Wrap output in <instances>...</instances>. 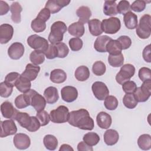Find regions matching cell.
<instances>
[{
  "instance_id": "cell-32",
  "label": "cell",
  "mask_w": 151,
  "mask_h": 151,
  "mask_svg": "<svg viewBox=\"0 0 151 151\" xmlns=\"http://www.w3.org/2000/svg\"><path fill=\"white\" fill-rule=\"evenodd\" d=\"M122 47L117 40H111L106 45V52L110 55H118L122 53Z\"/></svg>"
},
{
  "instance_id": "cell-17",
  "label": "cell",
  "mask_w": 151,
  "mask_h": 151,
  "mask_svg": "<svg viewBox=\"0 0 151 151\" xmlns=\"http://www.w3.org/2000/svg\"><path fill=\"white\" fill-rule=\"evenodd\" d=\"M1 111L4 117L15 120L16 115L19 111L14 108L11 102L6 101L1 104Z\"/></svg>"
},
{
  "instance_id": "cell-30",
  "label": "cell",
  "mask_w": 151,
  "mask_h": 151,
  "mask_svg": "<svg viewBox=\"0 0 151 151\" xmlns=\"http://www.w3.org/2000/svg\"><path fill=\"white\" fill-rule=\"evenodd\" d=\"M11 12V19L14 23H19L21 22V12L22 11L21 5L18 2H14L10 8Z\"/></svg>"
},
{
  "instance_id": "cell-16",
  "label": "cell",
  "mask_w": 151,
  "mask_h": 151,
  "mask_svg": "<svg viewBox=\"0 0 151 151\" xmlns=\"http://www.w3.org/2000/svg\"><path fill=\"white\" fill-rule=\"evenodd\" d=\"M14 28L8 24H3L0 25V42L2 44L8 43L12 38Z\"/></svg>"
},
{
  "instance_id": "cell-8",
  "label": "cell",
  "mask_w": 151,
  "mask_h": 151,
  "mask_svg": "<svg viewBox=\"0 0 151 151\" xmlns=\"http://www.w3.org/2000/svg\"><path fill=\"white\" fill-rule=\"evenodd\" d=\"M135 73V67L131 64L123 65L119 72L116 76L117 83L122 85L125 82L130 80Z\"/></svg>"
},
{
  "instance_id": "cell-4",
  "label": "cell",
  "mask_w": 151,
  "mask_h": 151,
  "mask_svg": "<svg viewBox=\"0 0 151 151\" xmlns=\"http://www.w3.org/2000/svg\"><path fill=\"white\" fill-rule=\"evenodd\" d=\"M151 17L149 14L143 15L136 28L137 36L141 39H147L151 34Z\"/></svg>"
},
{
  "instance_id": "cell-1",
  "label": "cell",
  "mask_w": 151,
  "mask_h": 151,
  "mask_svg": "<svg viewBox=\"0 0 151 151\" xmlns=\"http://www.w3.org/2000/svg\"><path fill=\"white\" fill-rule=\"evenodd\" d=\"M68 122L70 125L82 130H91L94 126L93 119L90 116L88 111L84 109L71 111Z\"/></svg>"
},
{
  "instance_id": "cell-43",
  "label": "cell",
  "mask_w": 151,
  "mask_h": 151,
  "mask_svg": "<svg viewBox=\"0 0 151 151\" xmlns=\"http://www.w3.org/2000/svg\"><path fill=\"white\" fill-rule=\"evenodd\" d=\"M119 104L117 98L113 96H108L105 99L104 105L105 107L109 110H115Z\"/></svg>"
},
{
  "instance_id": "cell-21",
  "label": "cell",
  "mask_w": 151,
  "mask_h": 151,
  "mask_svg": "<svg viewBox=\"0 0 151 151\" xmlns=\"http://www.w3.org/2000/svg\"><path fill=\"white\" fill-rule=\"evenodd\" d=\"M44 97L47 103L54 104L59 99L58 90L55 87H48L44 91Z\"/></svg>"
},
{
  "instance_id": "cell-44",
  "label": "cell",
  "mask_w": 151,
  "mask_h": 151,
  "mask_svg": "<svg viewBox=\"0 0 151 151\" xmlns=\"http://www.w3.org/2000/svg\"><path fill=\"white\" fill-rule=\"evenodd\" d=\"M13 86H11L5 81L0 84V96L2 97L7 98L9 97L13 91Z\"/></svg>"
},
{
  "instance_id": "cell-53",
  "label": "cell",
  "mask_w": 151,
  "mask_h": 151,
  "mask_svg": "<svg viewBox=\"0 0 151 151\" xmlns=\"http://www.w3.org/2000/svg\"><path fill=\"white\" fill-rule=\"evenodd\" d=\"M136 88V84L133 81L129 80L122 84V88L126 93H133Z\"/></svg>"
},
{
  "instance_id": "cell-28",
  "label": "cell",
  "mask_w": 151,
  "mask_h": 151,
  "mask_svg": "<svg viewBox=\"0 0 151 151\" xmlns=\"http://www.w3.org/2000/svg\"><path fill=\"white\" fill-rule=\"evenodd\" d=\"M66 79L67 74L61 69H54L50 73V80L54 83H63Z\"/></svg>"
},
{
  "instance_id": "cell-55",
  "label": "cell",
  "mask_w": 151,
  "mask_h": 151,
  "mask_svg": "<svg viewBox=\"0 0 151 151\" xmlns=\"http://www.w3.org/2000/svg\"><path fill=\"white\" fill-rule=\"evenodd\" d=\"M50 14H51L50 11L47 8H44L39 12L38 15L37 16V18L42 20L45 22L50 18V15H51Z\"/></svg>"
},
{
  "instance_id": "cell-11",
  "label": "cell",
  "mask_w": 151,
  "mask_h": 151,
  "mask_svg": "<svg viewBox=\"0 0 151 151\" xmlns=\"http://www.w3.org/2000/svg\"><path fill=\"white\" fill-rule=\"evenodd\" d=\"M91 90L95 97L99 100H104L109 94V90L105 83L96 81L91 86Z\"/></svg>"
},
{
  "instance_id": "cell-27",
  "label": "cell",
  "mask_w": 151,
  "mask_h": 151,
  "mask_svg": "<svg viewBox=\"0 0 151 151\" xmlns=\"http://www.w3.org/2000/svg\"><path fill=\"white\" fill-rule=\"evenodd\" d=\"M90 32L93 36H99L103 33L101 22L98 19H92L88 22Z\"/></svg>"
},
{
  "instance_id": "cell-58",
  "label": "cell",
  "mask_w": 151,
  "mask_h": 151,
  "mask_svg": "<svg viewBox=\"0 0 151 151\" xmlns=\"http://www.w3.org/2000/svg\"><path fill=\"white\" fill-rule=\"evenodd\" d=\"M77 150L78 151H93L92 146L88 145L84 141L80 142L77 145Z\"/></svg>"
},
{
  "instance_id": "cell-31",
  "label": "cell",
  "mask_w": 151,
  "mask_h": 151,
  "mask_svg": "<svg viewBox=\"0 0 151 151\" xmlns=\"http://www.w3.org/2000/svg\"><path fill=\"white\" fill-rule=\"evenodd\" d=\"M90 71L87 67L81 65L77 68L74 73L76 78L79 81H84L90 77Z\"/></svg>"
},
{
  "instance_id": "cell-14",
  "label": "cell",
  "mask_w": 151,
  "mask_h": 151,
  "mask_svg": "<svg viewBox=\"0 0 151 151\" xmlns=\"http://www.w3.org/2000/svg\"><path fill=\"white\" fill-rule=\"evenodd\" d=\"M25 48L21 42H15L12 44L8 49V54L12 60H19L24 54Z\"/></svg>"
},
{
  "instance_id": "cell-59",
  "label": "cell",
  "mask_w": 151,
  "mask_h": 151,
  "mask_svg": "<svg viewBox=\"0 0 151 151\" xmlns=\"http://www.w3.org/2000/svg\"><path fill=\"white\" fill-rule=\"evenodd\" d=\"M60 151H73L74 149L70 146L69 145L67 144H63L61 146V147L59 149Z\"/></svg>"
},
{
  "instance_id": "cell-19",
  "label": "cell",
  "mask_w": 151,
  "mask_h": 151,
  "mask_svg": "<svg viewBox=\"0 0 151 151\" xmlns=\"http://www.w3.org/2000/svg\"><path fill=\"white\" fill-rule=\"evenodd\" d=\"M40 71V67L39 66L29 63L26 65L25 69L21 74V76L31 81L37 78Z\"/></svg>"
},
{
  "instance_id": "cell-54",
  "label": "cell",
  "mask_w": 151,
  "mask_h": 151,
  "mask_svg": "<svg viewBox=\"0 0 151 151\" xmlns=\"http://www.w3.org/2000/svg\"><path fill=\"white\" fill-rule=\"evenodd\" d=\"M117 40L119 42L122 50H126L131 46L132 40L128 36L122 35L119 37Z\"/></svg>"
},
{
  "instance_id": "cell-33",
  "label": "cell",
  "mask_w": 151,
  "mask_h": 151,
  "mask_svg": "<svg viewBox=\"0 0 151 151\" xmlns=\"http://www.w3.org/2000/svg\"><path fill=\"white\" fill-rule=\"evenodd\" d=\"M103 12L107 16L117 15V4L115 1H106L103 6Z\"/></svg>"
},
{
  "instance_id": "cell-48",
  "label": "cell",
  "mask_w": 151,
  "mask_h": 151,
  "mask_svg": "<svg viewBox=\"0 0 151 151\" xmlns=\"http://www.w3.org/2000/svg\"><path fill=\"white\" fill-rule=\"evenodd\" d=\"M21 74H19L17 72H11L8 73L5 78V82L11 86H12L13 87L15 86V84L17 81V80L20 77Z\"/></svg>"
},
{
  "instance_id": "cell-3",
  "label": "cell",
  "mask_w": 151,
  "mask_h": 151,
  "mask_svg": "<svg viewBox=\"0 0 151 151\" xmlns=\"http://www.w3.org/2000/svg\"><path fill=\"white\" fill-rule=\"evenodd\" d=\"M67 27L66 24L61 21L54 22L51 27V31L48 35V41L51 44L61 42L63 40L64 34L67 31Z\"/></svg>"
},
{
  "instance_id": "cell-51",
  "label": "cell",
  "mask_w": 151,
  "mask_h": 151,
  "mask_svg": "<svg viewBox=\"0 0 151 151\" xmlns=\"http://www.w3.org/2000/svg\"><path fill=\"white\" fill-rule=\"evenodd\" d=\"M47 59H54L58 56V51L56 46L54 44H50L48 49L44 52Z\"/></svg>"
},
{
  "instance_id": "cell-26",
  "label": "cell",
  "mask_w": 151,
  "mask_h": 151,
  "mask_svg": "<svg viewBox=\"0 0 151 151\" xmlns=\"http://www.w3.org/2000/svg\"><path fill=\"white\" fill-rule=\"evenodd\" d=\"M76 14L79 18L78 21L84 24L88 22L91 16V11L88 6H81L77 9Z\"/></svg>"
},
{
  "instance_id": "cell-12",
  "label": "cell",
  "mask_w": 151,
  "mask_h": 151,
  "mask_svg": "<svg viewBox=\"0 0 151 151\" xmlns=\"http://www.w3.org/2000/svg\"><path fill=\"white\" fill-rule=\"evenodd\" d=\"M17 132V126L12 119L1 121V137H5L14 135Z\"/></svg>"
},
{
  "instance_id": "cell-41",
  "label": "cell",
  "mask_w": 151,
  "mask_h": 151,
  "mask_svg": "<svg viewBox=\"0 0 151 151\" xmlns=\"http://www.w3.org/2000/svg\"><path fill=\"white\" fill-rule=\"evenodd\" d=\"M92 71L93 74H94L96 76H103L106 71V65L101 61H97L93 65Z\"/></svg>"
},
{
  "instance_id": "cell-5",
  "label": "cell",
  "mask_w": 151,
  "mask_h": 151,
  "mask_svg": "<svg viewBox=\"0 0 151 151\" xmlns=\"http://www.w3.org/2000/svg\"><path fill=\"white\" fill-rule=\"evenodd\" d=\"M68 109L63 105L58 106L50 113V120L54 123H64L68 122L69 117Z\"/></svg>"
},
{
  "instance_id": "cell-38",
  "label": "cell",
  "mask_w": 151,
  "mask_h": 151,
  "mask_svg": "<svg viewBox=\"0 0 151 151\" xmlns=\"http://www.w3.org/2000/svg\"><path fill=\"white\" fill-rule=\"evenodd\" d=\"M100 139V136L94 132H88L85 134L83 137V141L91 146L96 145L99 142Z\"/></svg>"
},
{
  "instance_id": "cell-20",
  "label": "cell",
  "mask_w": 151,
  "mask_h": 151,
  "mask_svg": "<svg viewBox=\"0 0 151 151\" xmlns=\"http://www.w3.org/2000/svg\"><path fill=\"white\" fill-rule=\"evenodd\" d=\"M96 122L101 129H107L111 126L112 119L109 114L104 111H101L97 115Z\"/></svg>"
},
{
  "instance_id": "cell-37",
  "label": "cell",
  "mask_w": 151,
  "mask_h": 151,
  "mask_svg": "<svg viewBox=\"0 0 151 151\" xmlns=\"http://www.w3.org/2000/svg\"><path fill=\"white\" fill-rule=\"evenodd\" d=\"M29 60L34 65H38L41 64L45 61V54L42 51L34 50L30 54Z\"/></svg>"
},
{
  "instance_id": "cell-15",
  "label": "cell",
  "mask_w": 151,
  "mask_h": 151,
  "mask_svg": "<svg viewBox=\"0 0 151 151\" xmlns=\"http://www.w3.org/2000/svg\"><path fill=\"white\" fill-rule=\"evenodd\" d=\"M62 99L67 103L75 101L78 97V91L76 87L71 86L64 87L61 90Z\"/></svg>"
},
{
  "instance_id": "cell-2",
  "label": "cell",
  "mask_w": 151,
  "mask_h": 151,
  "mask_svg": "<svg viewBox=\"0 0 151 151\" xmlns=\"http://www.w3.org/2000/svg\"><path fill=\"white\" fill-rule=\"evenodd\" d=\"M19 125L28 131L34 132L37 131L40 126V123L36 116H30L28 113L18 111L15 119Z\"/></svg>"
},
{
  "instance_id": "cell-39",
  "label": "cell",
  "mask_w": 151,
  "mask_h": 151,
  "mask_svg": "<svg viewBox=\"0 0 151 151\" xmlns=\"http://www.w3.org/2000/svg\"><path fill=\"white\" fill-rule=\"evenodd\" d=\"M123 103L127 109H133L136 107L138 102L136 101L133 93H126L123 98Z\"/></svg>"
},
{
  "instance_id": "cell-36",
  "label": "cell",
  "mask_w": 151,
  "mask_h": 151,
  "mask_svg": "<svg viewBox=\"0 0 151 151\" xmlns=\"http://www.w3.org/2000/svg\"><path fill=\"white\" fill-rule=\"evenodd\" d=\"M43 143L45 148L50 150H54L58 146L57 139L52 134H47L44 137Z\"/></svg>"
},
{
  "instance_id": "cell-50",
  "label": "cell",
  "mask_w": 151,
  "mask_h": 151,
  "mask_svg": "<svg viewBox=\"0 0 151 151\" xmlns=\"http://www.w3.org/2000/svg\"><path fill=\"white\" fill-rule=\"evenodd\" d=\"M138 76L142 81L151 80V70L147 67H142L139 70Z\"/></svg>"
},
{
  "instance_id": "cell-35",
  "label": "cell",
  "mask_w": 151,
  "mask_h": 151,
  "mask_svg": "<svg viewBox=\"0 0 151 151\" xmlns=\"http://www.w3.org/2000/svg\"><path fill=\"white\" fill-rule=\"evenodd\" d=\"M137 145L140 149L144 150H149L151 148V136L149 134L140 135L137 139Z\"/></svg>"
},
{
  "instance_id": "cell-47",
  "label": "cell",
  "mask_w": 151,
  "mask_h": 151,
  "mask_svg": "<svg viewBox=\"0 0 151 151\" xmlns=\"http://www.w3.org/2000/svg\"><path fill=\"white\" fill-rule=\"evenodd\" d=\"M57 48L58 51V56L57 57L63 58H65L69 52V49L65 44L64 42H58L55 44Z\"/></svg>"
},
{
  "instance_id": "cell-18",
  "label": "cell",
  "mask_w": 151,
  "mask_h": 151,
  "mask_svg": "<svg viewBox=\"0 0 151 151\" xmlns=\"http://www.w3.org/2000/svg\"><path fill=\"white\" fill-rule=\"evenodd\" d=\"M70 2V1L67 0H49L46 2L45 8H47L51 14H55L68 5Z\"/></svg>"
},
{
  "instance_id": "cell-45",
  "label": "cell",
  "mask_w": 151,
  "mask_h": 151,
  "mask_svg": "<svg viewBox=\"0 0 151 151\" xmlns=\"http://www.w3.org/2000/svg\"><path fill=\"white\" fill-rule=\"evenodd\" d=\"M69 46L71 50L73 51H78L83 47V41L81 38L75 37L71 38L68 42Z\"/></svg>"
},
{
  "instance_id": "cell-10",
  "label": "cell",
  "mask_w": 151,
  "mask_h": 151,
  "mask_svg": "<svg viewBox=\"0 0 151 151\" xmlns=\"http://www.w3.org/2000/svg\"><path fill=\"white\" fill-rule=\"evenodd\" d=\"M27 93L30 96L31 105L34 109L37 112L43 110L45 107L47 103L44 97L33 89H30Z\"/></svg>"
},
{
  "instance_id": "cell-49",
  "label": "cell",
  "mask_w": 151,
  "mask_h": 151,
  "mask_svg": "<svg viewBox=\"0 0 151 151\" xmlns=\"http://www.w3.org/2000/svg\"><path fill=\"white\" fill-rule=\"evenodd\" d=\"M130 5L129 1L123 0L120 1L118 5H117V13L121 14H124L126 12L130 11Z\"/></svg>"
},
{
  "instance_id": "cell-9",
  "label": "cell",
  "mask_w": 151,
  "mask_h": 151,
  "mask_svg": "<svg viewBox=\"0 0 151 151\" xmlns=\"http://www.w3.org/2000/svg\"><path fill=\"white\" fill-rule=\"evenodd\" d=\"M103 31L106 34H114L117 33L120 29L121 22L117 17H110L104 19L101 22Z\"/></svg>"
},
{
  "instance_id": "cell-52",
  "label": "cell",
  "mask_w": 151,
  "mask_h": 151,
  "mask_svg": "<svg viewBox=\"0 0 151 151\" xmlns=\"http://www.w3.org/2000/svg\"><path fill=\"white\" fill-rule=\"evenodd\" d=\"M146 8V2L142 0H136L130 5V9L136 12L143 11Z\"/></svg>"
},
{
  "instance_id": "cell-46",
  "label": "cell",
  "mask_w": 151,
  "mask_h": 151,
  "mask_svg": "<svg viewBox=\"0 0 151 151\" xmlns=\"http://www.w3.org/2000/svg\"><path fill=\"white\" fill-rule=\"evenodd\" d=\"M36 117L38 119L41 126H46L49 123V122L50 120V114H48V113L44 110L37 112Z\"/></svg>"
},
{
  "instance_id": "cell-42",
  "label": "cell",
  "mask_w": 151,
  "mask_h": 151,
  "mask_svg": "<svg viewBox=\"0 0 151 151\" xmlns=\"http://www.w3.org/2000/svg\"><path fill=\"white\" fill-rule=\"evenodd\" d=\"M31 28L35 32H41L46 28V24L42 20L37 17L31 22Z\"/></svg>"
},
{
  "instance_id": "cell-13",
  "label": "cell",
  "mask_w": 151,
  "mask_h": 151,
  "mask_svg": "<svg viewBox=\"0 0 151 151\" xmlns=\"http://www.w3.org/2000/svg\"><path fill=\"white\" fill-rule=\"evenodd\" d=\"M14 146L16 148L19 150H25L28 148L31 144V140L29 137L22 133L16 134L13 139Z\"/></svg>"
},
{
  "instance_id": "cell-23",
  "label": "cell",
  "mask_w": 151,
  "mask_h": 151,
  "mask_svg": "<svg viewBox=\"0 0 151 151\" xmlns=\"http://www.w3.org/2000/svg\"><path fill=\"white\" fill-rule=\"evenodd\" d=\"M68 31L70 35L80 38L84 35L85 32L84 24L79 21L74 22L68 27Z\"/></svg>"
},
{
  "instance_id": "cell-7",
  "label": "cell",
  "mask_w": 151,
  "mask_h": 151,
  "mask_svg": "<svg viewBox=\"0 0 151 151\" xmlns=\"http://www.w3.org/2000/svg\"><path fill=\"white\" fill-rule=\"evenodd\" d=\"M27 44L31 48L43 52L46 51L49 46L48 41L45 38L37 34L30 35L27 38Z\"/></svg>"
},
{
  "instance_id": "cell-34",
  "label": "cell",
  "mask_w": 151,
  "mask_h": 151,
  "mask_svg": "<svg viewBox=\"0 0 151 151\" xmlns=\"http://www.w3.org/2000/svg\"><path fill=\"white\" fill-rule=\"evenodd\" d=\"M15 86L19 91L24 93L28 91L31 89V81L20 76V77L17 80Z\"/></svg>"
},
{
  "instance_id": "cell-29",
  "label": "cell",
  "mask_w": 151,
  "mask_h": 151,
  "mask_svg": "<svg viewBox=\"0 0 151 151\" xmlns=\"http://www.w3.org/2000/svg\"><path fill=\"white\" fill-rule=\"evenodd\" d=\"M15 105L19 109H24L31 105L30 96L27 92L18 96L15 99Z\"/></svg>"
},
{
  "instance_id": "cell-6",
  "label": "cell",
  "mask_w": 151,
  "mask_h": 151,
  "mask_svg": "<svg viewBox=\"0 0 151 151\" xmlns=\"http://www.w3.org/2000/svg\"><path fill=\"white\" fill-rule=\"evenodd\" d=\"M137 102L146 101L151 95V80L143 81L140 87H137L133 93Z\"/></svg>"
},
{
  "instance_id": "cell-22",
  "label": "cell",
  "mask_w": 151,
  "mask_h": 151,
  "mask_svg": "<svg viewBox=\"0 0 151 151\" xmlns=\"http://www.w3.org/2000/svg\"><path fill=\"white\" fill-rule=\"evenodd\" d=\"M123 21L126 27L129 29L136 28L138 25L137 15L131 11H129L124 14Z\"/></svg>"
},
{
  "instance_id": "cell-25",
  "label": "cell",
  "mask_w": 151,
  "mask_h": 151,
  "mask_svg": "<svg viewBox=\"0 0 151 151\" xmlns=\"http://www.w3.org/2000/svg\"><path fill=\"white\" fill-rule=\"evenodd\" d=\"M119 139V134L118 132L113 129L107 130L104 134V141L108 146H113L115 145Z\"/></svg>"
},
{
  "instance_id": "cell-57",
  "label": "cell",
  "mask_w": 151,
  "mask_h": 151,
  "mask_svg": "<svg viewBox=\"0 0 151 151\" xmlns=\"http://www.w3.org/2000/svg\"><path fill=\"white\" fill-rule=\"evenodd\" d=\"M9 11V5L4 1H0V15H4Z\"/></svg>"
},
{
  "instance_id": "cell-24",
  "label": "cell",
  "mask_w": 151,
  "mask_h": 151,
  "mask_svg": "<svg viewBox=\"0 0 151 151\" xmlns=\"http://www.w3.org/2000/svg\"><path fill=\"white\" fill-rule=\"evenodd\" d=\"M111 40V38L107 35H101L98 37L94 43V49L100 52H106V45Z\"/></svg>"
},
{
  "instance_id": "cell-56",
  "label": "cell",
  "mask_w": 151,
  "mask_h": 151,
  "mask_svg": "<svg viewBox=\"0 0 151 151\" xmlns=\"http://www.w3.org/2000/svg\"><path fill=\"white\" fill-rule=\"evenodd\" d=\"M142 55L144 60L147 63L151 62V57H150V45L149 44L147 45L143 50L142 52Z\"/></svg>"
},
{
  "instance_id": "cell-40",
  "label": "cell",
  "mask_w": 151,
  "mask_h": 151,
  "mask_svg": "<svg viewBox=\"0 0 151 151\" xmlns=\"http://www.w3.org/2000/svg\"><path fill=\"white\" fill-rule=\"evenodd\" d=\"M109 64L113 67H119L123 65L124 63L123 55L120 53L118 55H110L108 57Z\"/></svg>"
}]
</instances>
